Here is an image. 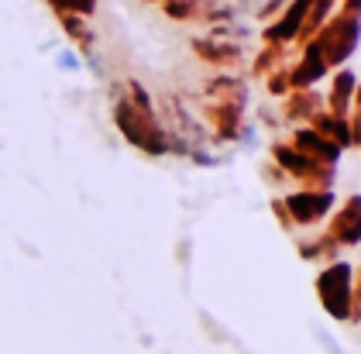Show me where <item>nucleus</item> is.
<instances>
[{
    "label": "nucleus",
    "instance_id": "2",
    "mask_svg": "<svg viewBox=\"0 0 361 354\" xmlns=\"http://www.w3.org/2000/svg\"><path fill=\"white\" fill-rule=\"evenodd\" d=\"M56 7H66V11H73V14H90L93 7H97V0H52Z\"/></svg>",
    "mask_w": 361,
    "mask_h": 354
},
{
    "label": "nucleus",
    "instance_id": "1",
    "mask_svg": "<svg viewBox=\"0 0 361 354\" xmlns=\"http://www.w3.org/2000/svg\"><path fill=\"white\" fill-rule=\"evenodd\" d=\"M351 97H355V76H351L348 69H341V73L334 76V86H331V107L341 114V110L351 104Z\"/></svg>",
    "mask_w": 361,
    "mask_h": 354
},
{
    "label": "nucleus",
    "instance_id": "3",
    "mask_svg": "<svg viewBox=\"0 0 361 354\" xmlns=\"http://www.w3.org/2000/svg\"><path fill=\"white\" fill-rule=\"evenodd\" d=\"M162 4H169V0H162Z\"/></svg>",
    "mask_w": 361,
    "mask_h": 354
}]
</instances>
